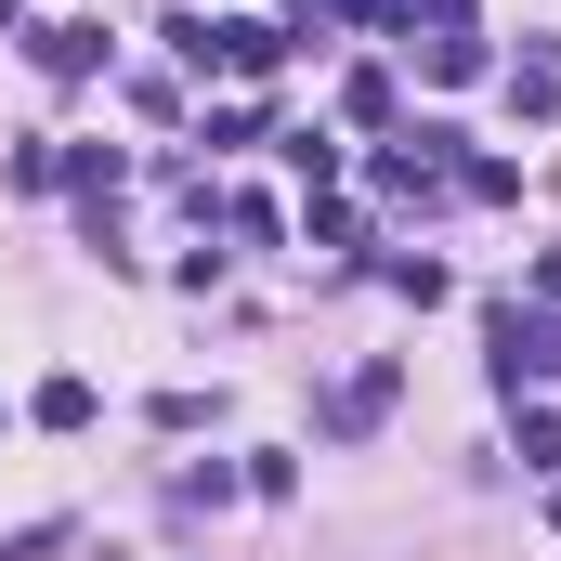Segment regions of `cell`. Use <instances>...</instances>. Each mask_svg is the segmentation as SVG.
Wrapping results in <instances>:
<instances>
[{
    "instance_id": "3957f363",
    "label": "cell",
    "mask_w": 561,
    "mask_h": 561,
    "mask_svg": "<svg viewBox=\"0 0 561 561\" xmlns=\"http://www.w3.org/2000/svg\"><path fill=\"white\" fill-rule=\"evenodd\" d=\"M26 419H39V431H92V379H39Z\"/></svg>"
},
{
    "instance_id": "7a4b0ae2",
    "label": "cell",
    "mask_w": 561,
    "mask_h": 561,
    "mask_svg": "<svg viewBox=\"0 0 561 561\" xmlns=\"http://www.w3.org/2000/svg\"><path fill=\"white\" fill-rule=\"evenodd\" d=\"M39 66H53V79H92V66H105V26H39Z\"/></svg>"
},
{
    "instance_id": "5b68a950",
    "label": "cell",
    "mask_w": 561,
    "mask_h": 561,
    "mask_svg": "<svg viewBox=\"0 0 561 561\" xmlns=\"http://www.w3.org/2000/svg\"><path fill=\"white\" fill-rule=\"evenodd\" d=\"M287 170H300V183L327 196V183H340V144H327V131H287Z\"/></svg>"
},
{
    "instance_id": "6da1fadb",
    "label": "cell",
    "mask_w": 561,
    "mask_h": 561,
    "mask_svg": "<svg viewBox=\"0 0 561 561\" xmlns=\"http://www.w3.org/2000/svg\"><path fill=\"white\" fill-rule=\"evenodd\" d=\"M483 327H496V392L523 405V392H536V379L561 366V327H549V313H523V300H496Z\"/></svg>"
},
{
    "instance_id": "8992f818",
    "label": "cell",
    "mask_w": 561,
    "mask_h": 561,
    "mask_svg": "<svg viewBox=\"0 0 561 561\" xmlns=\"http://www.w3.org/2000/svg\"><path fill=\"white\" fill-rule=\"evenodd\" d=\"M66 549V523H26V536H0V561H53Z\"/></svg>"
},
{
    "instance_id": "52a82bcc",
    "label": "cell",
    "mask_w": 561,
    "mask_h": 561,
    "mask_svg": "<svg viewBox=\"0 0 561 561\" xmlns=\"http://www.w3.org/2000/svg\"><path fill=\"white\" fill-rule=\"evenodd\" d=\"M340 13H366V26H392V13H405V0H340Z\"/></svg>"
},
{
    "instance_id": "ba28073f",
    "label": "cell",
    "mask_w": 561,
    "mask_h": 561,
    "mask_svg": "<svg viewBox=\"0 0 561 561\" xmlns=\"http://www.w3.org/2000/svg\"><path fill=\"white\" fill-rule=\"evenodd\" d=\"M536 300H561V249H549V262H536Z\"/></svg>"
},
{
    "instance_id": "277c9868",
    "label": "cell",
    "mask_w": 561,
    "mask_h": 561,
    "mask_svg": "<svg viewBox=\"0 0 561 561\" xmlns=\"http://www.w3.org/2000/svg\"><path fill=\"white\" fill-rule=\"evenodd\" d=\"M379 405H392V366H366V379H353V392L327 405V431H366V419H379Z\"/></svg>"
},
{
    "instance_id": "9c48e42d",
    "label": "cell",
    "mask_w": 561,
    "mask_h": 561,
    "mask_svg": "<svg viewBox=\"0 0 561 561\" xmlns=\"http://www.w3.org/2000/svg\"><path fill=\"white\" fill-rule=\"evenodd\" d=\"M549 523H561V496H549Z\"/></svg>"
}]
</instances>
